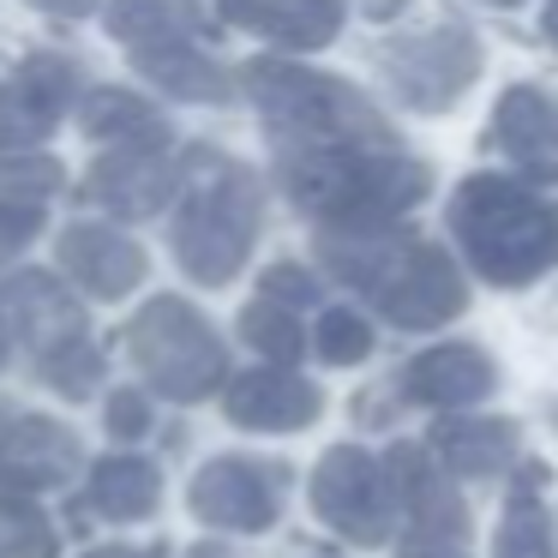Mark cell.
Wrapping results in <instances>:
<instances>
[{
  "label": "cell",
  "mask_w": 558,
  "mask_h": 558,
  "mask_svg": "<svg viewBox=\"0 0 558 558\" xmlns=\"http://www.w3.org/2000/svg\"><path fill=\"white\" fill-rule=\"evenodd\" d=\"M198 510L217 517V522H234V529H265V522L277 517V498H270V486L258 481L253 469L222 462V469H210L205 481H198Z\"/></svg>",
  "instance_id": "15"
},
{
  "label": "cell",
  "mask_w": 558,
  "mask_h": 558,
  "mask_svg": "<svg viewBox=\"0 0 558 558\" xmlns=\"http://www.w3.org/2000/svg\"><path fill=\"white\" fill-rule=\"evenodd\" d=\"M145 342H150V361L162 354V378H169L174 390H205L210 378H217V342H210L186 313H174V306L162 318H150Z\"/></svg>",
  "instance_id": "13"
},
{
  "label": "cell",
  "mask_w": 558,
  "mask_h": 558,
  "mask_svg": "<svg viewBox=\"0 0 558 558\" xmlns=\"http://www.w3.org/2000/svg\"><path fill=\"white\" fill-rule=\"evenodd\" d=\"M385 474L402 510V558H469V510L438 481L433 457L421 445H397Z\"/></svg>",
  "instance_id": "5"
},
{
  "label": "cell",
  "mask_w": 558,
  "mask_h": 558,
  "mask_svg": "<svg viewBox=\"0 0 558 558\" xmlns=\"http://www.w3.org/2000/svg\"><path fill=\"white\" fill-rule=\"evenodd\" d=\"M234 19L289 49H325L342 25V0H234Z\"/></svg>",
  "instance_id": "12"
},
{
  "label": "cell",
  "mask_w": 558,
  "mask_h": 558,
  "mask_svg": "<svg viewBox=\"0 0 558 558\" xmlns=\"http://www.w3.org/2000/svg\"><path fill=\"white\" fill-rule=\"evenodd\" d=\"M402 390L426 409H462V402H481L493 390V366L469 342H445V349L414 354V366L402 373Z\"/></svg>",
  "instance_id": "9"
},
{
  "label": "cell",
  "mask_w": 558,
  "mask_h": 558,
  "mask_svg": "<svg viewBox=\"0 0 558 558\" xmlns=\"http://www.w3.org/2000/svg\"><path fill=\"white\" fill-rule=\"evenodd\" d=\"M289 193L349 234H385L426 198V169L397 150H306L289 157Z\"/></svg>",
  "instance_id": "3"
},
{
  "label": "cell",
  "mask_w": 558,
  "mask_h": 558,
  "mask_svg": "<svg viewBox=\"0 0 558 558\" xmlns=\"http://www.w3.org/2000/svg\"><path fill=\"white\" fill-rule=\"evenodd\" d=\"M205 217L186 229V258H193L198 277L222 282L234 265H241L246 253V234H253V198H246V186H234L229 198H217V205H198Z\"/></svg>",
  "instance_id": "10"
},
{
  "label": "cell",
  "mask_w": 558,
  "mask_h": 558,
  "mask_svg": "<svg viewBox=\"0 0 558 558\" xmlns=\"http://www.w3.org/2000/svg\"><path fill=\"white\" fill-rule=\"evenodd\" d=\"M253 90L282 126H301L318 145H349V150L354 145H373V150L385 145V121H378L349 85H337V78L301 73V66H258Z\"/></svg>",
  "instance_id": "4"
},
{
  "label": "cell",
  "mask_w": 558,
  "mask_h": 558,
  "mask_svg": "<svg viewBox=\"0 0 558 558\" xmlns=\"http://www.w3.org/2000/svg\"><path fill=\"white\" fill-rule=\"evenodd\" d=\"M313 505L318 517L330 522L337 534L361 546H385L390 522H397V493H390V474L378 469L366 450H330L313 474Z\"/></svg>",
  "instance_id": "6"
},
{
  "label": "cell",
  "mask_w": 558,
  "mask_h": 558,
  "mask_svg": "<svg viewBox=\"0 0 558 558\" xmlns=\"http://www.w3.org/2000/svg\"><path fill=\"white\" fill-rule=\"evenodd\" d=\"M498 558H553V534H546V505H541V474L522 469L510 481L505 522H498Z\"/></svg>",
  "instance_id": "16"
},
{
  "label": "cell",
  "mask_w": 558,
  "mask_h": 558,
  "mask_svg": "<svg viewBox=\"0 0 558 558\" xmlns=\"http://www.w3.org/2000/svg\"><path fill=\"white\" fill-rule=\"evenodd\" d=\"M546 37L558 43V7H553V13H546Z\"/></svg>",
  "instance_id": "20"
},
{
  "label": "cell",
  "mask_w": 558,
  "mask_h": 558,
  "mask_svg": "<svg viewBox=\"0 0 558 558\" xmlns=\"http://www.w3.org/2000/svg\"><path fill=\"white\" fill-rule=\"evenodd\" d=\"M450 234L474 258V270L498 289H522L558 265V210L505 174H474L457 186Z\"/></svg>",
  "instance_id": "1"
},
{
  "label": "cell",
  "mask_w": 558,
  "mask_h": 558,
  "mask_svg": "<svg viewBox=\"0 0 558 558\" xmlns=\"http://www.w3.org/2000/svg\"><path fill=\"white\" fill-rule=\"evenodd\" d=\"M498 7H517V0H498Z\"/></svg>",
  "instance_id": "22"
},
{
  "label": "cell",
  "mask_w": 558,
  "mask_h": 558,
  "mask_svg": "<svg viewBox=\"0 0 558 558\" xmlns=\"http://www.w3.org/2000/svg\"><path fill=\"white\" fill-rule=\"evenodd\" d=\"M229 414L241 426H265V433H289V426H306L318 414V390L301 385L289 373H253L234 385Z\"/></svg>",
  "instance_id": "11"
},
{
  "label": "cell",
  "mask_w": 558,
  "mask_h": 558,
  "mask_svg": "<svg viewBox=\"0 0 558 558\" xmlns=\"http://www.w3.org/2000/svg\"><path fill=\"white\" fill-rule=\"evenodd\" d=\"M433 457L457 474H493L517 457V426L510 421H438Z\"/></svg>",
  "instance_id": "14"
},
{
  "label": "cell",
  "mask_w": 558,
  "mask_h": 558,
  "mask_svg": "<svg viewBox=\"0 0 558 558\" xmlns=\"http://www.w3.org/2000/svg\"><path fill=\"white\" fill-rule=\"evenodd\" d=\"M246 337L265 354H277V361H294V354H301V325H294L282 306H253V313H246Z\"/></svg>",
  "instance_id": "18"
},
{
  "label": "cell",
  "mask_w": 558,
  "mask_h": 558,
  "mask_svg": "<svg viewBox=\"0 0 558 558\" xmlns=\"http://www.w3.org/2000/svg\"><path fill=\"white\" fill-rule=\"evenodd\" d=\"M330 270L349 289H361L390 325L402 330H433L469 306L457 265L426 241H397V234H349V241H325Z\"/></svg>",
  "instance_id": "2"
},
{
  "label": "cell",
  "mask_w": 558,
  "mask_h": 558,
  "mask_svg": "<svg viewBox=\"0 0 558 558\" xmlns=\"http://www.w3.org/2000/svg\"><path fill=\"white\" fill-rule=\"evenodd\" d=\"M385 7H390V0H373V13H385Z\"/></svg>",
  "instance_id": "21"
},
{
  "label": "cell",
  "mask_w": 558,
  "mask_h": 558,
  "mask_svg": "<svg viewBox=\"0 0 558 558\" xmlns=\"http://www.w3.org/2000/svg\"><path fill=\"white\" fill-rule=\"evenodd\" d=\"M318 354L337 361V366L366 361V354H373V330H366V318L349 313V306H330L325 325H318Z\"/></svg>",
  "instance_id": "17"
},
{
  "label": "cell",
  "mask_w": 558,
  "mask_h": 558,
  "mask_svg": "<svg viewBox=\"0 0 558 558\" xmlns=\"http://www.w3.org/2000/svg\"><path fill=\"white\" fill-rule=\"evenodd\" d=\"M270 289H277V294H294V301H306V294H313V282H306L301 270H277V277H270Z\"/></svg>",
  "instance_id": "19"
},
{
  "label": "cell",
  "mask_w": 558,
  "mask_h": 558,
  "mask_svg": "<svg viewBox=\"0 0 558 558\" xmlns=\"http://www.w3.org/2000/svg\"><path fill=\"white\" fill-rule=\"evenodd\" d=\"M493 138L522 174L558 181V109L541 90H529V85L505 90V97H498V114H493Z\"/></svg>",
  "instance_id": "8"
},
{
  "label": "cell",
  "mask_w": 558,
  "mask_h": 558,
  "mask_svg": "<svg viewBox=\"0 0 558 558\" xmlns=\"http://www.w3.org/2000/svg\"><path fill=\"white\" fill-rule=\"evenodd\" d=\"M474 66H481V49H474L469 31L438 25L414 43H397V54H390V85H397V97L409 109H438V102H450L469 85Z\"/></svg>",
  "instance_id": "7"
}]
</instances>
